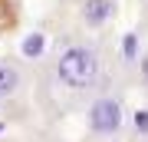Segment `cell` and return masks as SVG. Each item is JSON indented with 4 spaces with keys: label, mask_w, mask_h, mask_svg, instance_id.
Listing matches in <instances>:
<instances>
[{
    "label": "cell",
    "mask_w": 148,
    "mask_h": 142,
    "mask_svg": "<svg viewBox=\"0 0 148 142\" xmlns=\"http://www.w3.org/2000/svg\"><path fill=\"white\" fill-rule=\"evenodd\" d=\"M46 73H49V83L56 89L99 93L102 76H106V63H102L99 46H92V43H69L49 60Z\"/></svg>",
    "instance_id": "obj_1"
},
{
    "label": "cell",
    "mask_w": 148,
    "mask_h": 142,
    "mask_svg": "<svg viewBox=\"0 0 148 142\" xmlns=\"http://www.w3.org/2000/svg\"><path fill=\"white\" fill-rule=\"evenodd\" d=\"M86 129L92 139H119L125 132V103L115 93H95L86 109Z\"/></svg>",
    "instance_id": "obj_2"
},
{
    "label": "cell",
    "mask_w": 148,
    "mask_h": 142,
    "mask_svg": "<svg viewBox=\"0 0 148 142\" xmlns=\"http://www.w3.org/2000/svg\"><path fill=\"white\" fill-rule=\"evenodd\" d=\"M30 86V76L23 63H16L10 56H0V96L3 99H16V96H23Z\"/></svg>",
    "instance_id": "obj_3"
},
{
    "label": "cell",
    "mask_w": 148,
    "mask_h": 142,
    "mask_svg": "<svg viewBox=\"0 0 148 142\" xmlns=\"http://www.w3.org/2000/svg\"><path fill=\"white\" fill-rule=\"evenodd\" d=\"M115 10H119L115 0H82L79 3V23L86 30H102L115 17Z\"/></svg>",
    "instance_id": "obj_4"
},
{
    "label": "cell",
    "mask_w": 148,
    "mask_h": 142,
    "mask_svg": "<svg viewBox=\"0 0 148 142\" xmlns=\"http://www.w3.org/2000/svg\"><path fill=\"white\" fill-rule=\"evenodd\" d=\"M135 129L142 132V136L148 132V112H135Z\"/></svg>",
    "instance_id": "obj_5"
},
{
    "label": "cell",
    "mask_w": 148,
    "mask_h": 142,
    "mask_svg": "<svg viewBox=\"0 0 148 142\" xmlns=\"http://www.w3.org/2000/svg\"><path fill=\"white\" fill-rule=\"evenodd\" d=\"M138 76H142V83L148 86V53L142 56V63H138Z\"/></svg>",
    "instance_id": "obj_6"
},
{
    "label": "cell",
    "mask_w": 148,
    "mask_h": 142,
    "mask_svg": "<svg viewBox=\"0 0 148 142\" xmlns=\"http://www.w3.org/2000/svg\"><path fill=\"white\" fill-rule=\"evenodd\" d=\"M40 43H43V37H27V53H36Z\"/></svg>",
    "instance_id": "obj_7"
},
{
    "label": "cell",
    "mask_w": 148,
    "mask_h": 142,
    "mask_svg": "<svg viewBox=\"0 0 148 142\" xmlns=\"http://www.w3.org/2000/svg\"><path fill=\"white\" fill-rule=\"evenodd\" d=\"M0 106H3V96H0Z\"/></svg>",
    "instance_id": "obj_8"
}]
</instances>
